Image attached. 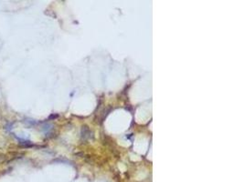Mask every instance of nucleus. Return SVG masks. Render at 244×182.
Here are the masks:
<instances>
[{
	"label": "nucleus",
	"instance_id": "f257e3e1",
	"mask_svg": "<svg viewBox=\"0 0 244 182\" xmlns=\"http://www.w3.org/2000/svg\"><path fill=\"white\" fill-rule=\"evenodd\" d=\"M6 155H4V154H0V164H2L3 162L6 160Z\"/></svg>",
	"mask_w": 244,
	"mask_h": 182
}]
</instances>
